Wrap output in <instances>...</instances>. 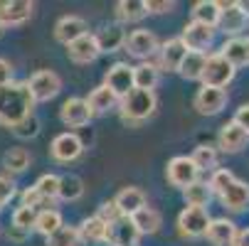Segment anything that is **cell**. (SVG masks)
<instances>
[{"label":"cell","mask_w":249,"mask_h":246,"mask_svg":"<svg viewBox=\"0 0 249 246\" xmlns=\"http://www.w3.org/2000/svg\"><path fill=\"white\" fill-rule=\"evenodd\" d=\"M35 98L25 82H10L0 86V123L13 128L27 116H32Z\"/></svg>","instance_id":"6da1fadb"},{"label":"cell","mask_w":249,"mask_h":246,"mask_svg":"<svg viewBox=\"0 0 249 246\" xmlns=\"http://www.w3.org/2000/svg\"><path fill=\"white\" fill-rule=\"evenodd\" d=\"M119 109H121V118L128 126L136 123H143L146 118H151L158 109V96L156 91H143V89H133L128 96H124L119 101Z\"/></svg>","instance_id":"7a4b0ae2"},{"label":"cell","mask_w":249,"mask_h":246,"mask_svg":"<svg viewBox=\"0 0 249 246\" xmlns=\"http://www.w3.org/2000/svg\"><path fill=\"white\" fill-rule=\"evenodd\" d=\"M234 72L237 69L220 54H207V62H205V69H202V86H212V89H225L232 79H234Z\"/></svg>","instance_id":"3957f363"},{"label":"cell","mask_w":249,"mask_h":246,"mask_svg":"<svg viewBox=\"0 0 249 246\" xmlns=\"http://www.w3.org/2000/svg\"><path fill=\"white\" fill-rule=\"evenodd\" d=\"M165 178H168V182H170L173 187L185 190L188 185L197 182L200 170H197V165L193 163L190 155H178V158H173V160L168 163V167H165Z\"/></svg>","instance_id":"277c9868"},{"label":"cell","mask_w":249,"mask_h":246,"mask_svg":"<svg viewBox=\"0 0 249 246\" xmlns=\"http://www.w3.org/2000/svg\"><path fill=\"white\" fill-rule=\"evenodd\" d=\"M35 103L37 101H50L54 98L59 91H62V79L52 72V69H40V72H35L30 77V82H25Z\"/></svg>","instance_id":"5b68a950"},{"label":"cell","mask_w":249,"mask_h":246,"mask_svg":"<svg viewBox=\"0 0 249 246\" xmlns=\"http://www.w3.org/2000/svg\"><path fill=\"white\" fill-rule=\"evenodd\" d=\"M207 227H210V214L205 207H185L178 214V231H180V236H188V239L205 236Z\"/></svg>","instance_id":"8992f818"},{"label":"cell","mask_w":249,"mask_h":246,"mask_svg":"<svg viewBox=\"0 0 249 246\" xmlns=\"http://www.w3.org/2000/svg\"><path fill=\"white\" fill-rule=\"evenodd\" d=\"M183 45L188 47V52H200L205 54L212 42H215V27H207V25H200V22H188L183 27V34H180Z\"/></svg>","instance_id":"52a82bcc"},{"label":"cell","mask_w":249,"mask_h":246,"mask_svg":"<svg viewBox=\"0 0 249 246\" xmlns=\"http://www.w3.org/2000/svg\"><path fill=\"white\" fill-rule=\"evenodd\" d=\"M126 52L136 59H143L148 62L156 52H158V37L151 32V30H133L131 34H126Z\"/></svg>","instance_id":"ba28073f"},{"label":"cell","mask_w":249,"mask_h":246,"mask_svg":"<svg viewBox=\"0 0 249 246\" xmlns=\"http://www.w3.org/2000/svg\"><path fill=\"white\" fill-rule=\"evenodd\" d=\"M82 153H84V143L77 133H59L50 146V155L57 163H74L82 158Z\"/></svg>","instance_id":"9c48e42d"},{"label":"cell","mask_w":249,"mask_h":246,"mask_svg":"<svg viewBox=\"0 0 249 246\" xmlns=\"http://www.w3.org/2000/svg\"><path fill=\"white\" fill-rule=\"evenodd\" d=\"M104 84L109 86L121 101L124 96H128L136 89L133 86V66L126 64V62H116L114 66H109V72H106V77H104Z\"/></svg>","instance_id":"30bf717a"},{"label":"cell","mask_w":249,"mask_h":246,"mask_svg":"<svg viewBox=\"0 0 249 246\" xmlns=\"http://www.w3.org/2000/svg\"><path fill=\"white\" fill-rule=\"evenodd\" d=\"M158 69L160 72H178L188 54V47L183 45L180 37H173V40H165L160 47H158Z\"/></svg>","instance_id":"8fae6325"},{"label":"cell","mask_w":249,"mask_h":246,"mask_svg":"<svg viewBox=\"0 0 249 246\" xmlns=\"http://www.w3.org/2000/svg\"><path fill=\"white\" fill-rule=\"evenodd\" d=\"M227 91L225 89H212V86H202V89H197V94H195V109H197V114H202V116H215V114H220L225 106H227Z\"/></svg>","instance_id":"7c38bea8"},{"label":"cell","mask_w":249,"mask_h":246,"mask_svg":"<svg viewBox=\"0 0 249 246\" xmlns=\"http://www.w3.org/2000/svg\"><path fill=\"white\" fill-rule=\"evenodd\" d=\"M59 118H62V123L69 126V128H82V126H87L94 116H91V111H89L87 98L74 96V98H67V101L62 103Z\"/></svg>","instance_id":"4fadbf2b"},{"label":"cell","mask_w":249,"mask_h":246,"mask_svg":"<svg viewBox=\"0 0 249 246\" xmlns=\"http://www.w3.org/2000/svg\"><path fill=\"white\" fill-rule=\"evenodd\" d=\"M217 27H220L225 34H230V40H232V37H239V34L244 32V27H247V15L239 10L237 3H220Z\"/></svg>","instance_id":"5bb4252c"},{"label":"cell","mask_w":249,"mask_h":246,"mask_svg":"<svg viewBox=\"0 0 249 246\" xmlns=\"http://www.w3.org/2000/svg\"><path fill=\"white\" fill-rule=\"evenodd\" d=\"M32 10L35 5L30 0H5L0 3V22L3 27H18L32 17Z\"/></svg>","instance_id":"9a60e30c"},{"label":"cell","mask_w":249,"mask_h":246,"mask_svg":"<svg viewBox=\"0 0 249 246\" xmlns=\"http://www.w3.org/2000/svg\"><path fill=\"white\" fill-rule=\"evenodd\" d=\"M87 30L89 27H87L84 17H79V15H64L54 25V40L67 47L69 42H74V40L82 37V34H87Z\"/></svg>","instance_id":"2e32d148"},{"label":"cell","mask_w":249,"mask_h":246,"mask_svg":"<svg viewBox=\"0 0 249 246\" xmlns=\"http://www.w3.org/2000/svg\"><path fill=\"white\" fill-rule=\"evenodd\" d=\"M99 54H101V52H99V45H96V40H94L91 32L82 34L79 40H74V42L67 45V57L72 59L74 64H91Z\"/></svg>","instance_id":"e0dca14e"},{"label":"cell","mask_w":249,"mask_h":246,"mask_svg":"<svg viewBox=\"0 0 249 246\" xmlns=\"http://www.w3.org/2000/svg\"><path fill=\"white\" fill-rule=\"evenodd\" d=\"M247 143H249V135H247V131H242L234 121H230V123H225V126L220 128L217 148H220L222 153H239Z\"/></svg>","instance_id":"ac0fdd59"},{"label":"cell","mask_w":249,"mask_h":246,"mask_svg":"<svg viewBox=\"0 0 249 246\" xmlns=\"http://www.w3.org/2000/svg\"><path fill=\"white\" fill-rule=\"evenodd\" d=\"M114 204H116V209L121 212V217H131V214L138 212V209H143L148 204V199H146V192L141 190V187H124L114 197Z\"/></svg>","instance_id":"d6986e66"},{"label":"cell","mask_w":249,"mask_h":246,"mask_svg":"<svg viewBox=\"0 0 249 246\" xmlns=\"http://www.w3.org/2000/svg\"><path fill=\"white\" fill-rule=\"evenodd\" d=\"M207 241L212 246H232L234 236H237V224L232 219H210V227L205 231Z\"/></svg>","instance_id":"ffe728a7"},{"label":"cell","mask_w":249,"mask_h":246,"mask_svg":"<svg viewBox=\"0 0 249 246\" xmlns=\"http://www.w3.org/2000/svg\"><path fill=\"white\" fill-rule=\"evenodd\" d=\"M138 239L141 234L128 217H121L109 224V246H138Z\"/></svg>","instance_id":"44dd1931"},{"label":"cell","mask_w":249,"mask_h":246,"mask_svg":"<svg viewBox=\"0 0 249 246\" xmlns=\"http://www.w3.org/2000/svg\"><path fill=\"white\" fill-rule=\"evenodd\" d=\"M94 40L99 45V52H119L124 45H126V30L124 25H104L96 34Z\"/></svg>","instance_id":"7402d4cb"},{"label":"cell","mask_w":249,"mask_h":246,"mask_svg":"<svg viewBox=\"0 0 249 246\" xmlns=\"http://www.w3.org/2000/svg\"><path fill=\"white\" fill-rule=\"evenodd\" d=\"M222 204L230 209V212L239 214V212H247L249 209V185L242 182V180H234L222 195H220Z\"/></svg>","instance_id":"603a6c76"},{"label":"cell","mask_w":249,"mask_h":246,"mask_svg":"<svg viewBox=\"0 0 249 246\" xmlns=\"http://www.w3.org/2000/svg\"><path fill=\"white\" fill-rule=\"evenodd\" d=\"M77 229H79L82 244H109V224L104 219H99L96 214L87 217Z\"/></svg>","instance_id":"cb8c5ba5"},{"label":"cell","mask_w":249,"mask_h":246,"mask_svg":"<svg viewBox=\"0 0 249 246\" xmlns=\"http://www.w3.org/2000/svg\"><path fill=\"white\" fill-rule=\"evenodd\" d=\"M87 103H89L91 116H99V114H106V111L116 109V106H119V96H116L109 86H106V84H101V86H96V89L89 94Z\"/></svg>","instance_id":"d4e9b609"},{"label":"cell","mask_w":249,"mask_h":246,"mask_svg":"<svg viewBox=\"0 0 249 246\" xmlns=\"http://www.w3.org/2000/svg\"><path fill=\"white\" fill-rule=\"evenodd\" d=\"M128 219H131V224L136 227V231L141 236H143V234H156L160 229V224H163L160 212H158V209H153V207H148V204L143 209H138L136 214H131Z\"/></svg>","instance_id":"484cf974"},{"label":"cell","mask_w":249,"mask_h":246,"mask_svg":"<svg viewBox=\"0 0 249 246\" xmlns=\"http://www.w3.org/2000/svg\"><path fill=\"white\" fill-rule=\"evenodd\" d=\"M160 79V69L153 62H141L138 66H133V86L143 89V91H153L158 86Z\"/></svg>","instance_id":"4316f807"},{"label":"cell","mask_w":249,"mask_h":246,"mask_svg":"<svg viewBox=\"0 0 249 246\" xmlns=\"http://www.w3.org/2000/svg\"><path fill=\"white\" fill-rule=\"evenodd\" d=\"M220 54H222L234 69H237V66H244V64H249V42L242 40V37H232V40H227V42L222 45Z\"/></svg>","instance_id":"83f0119b"},{"label":"cell","mask_w":249,"mask_h":246,"mask_svg":"<svg viewBox=\"0 0 249 246\" xmlns=\"http://www.w3.org/2000/svg\"><path fill=\"white\" fill-rule=\"evenodd\" d=\"M217 20H220V3L217 0H200V3L193 5V22L217 27Z\"/></svg>","instance_id":"f1b7e54d"},{"label":"cell","mask_w":249,"mask_h":246,"mask_svg":"<svg viewBox=\"0 0 249 246\" xmlns=\"http://www.w3.org/2000/svg\"><path fill=\"white\" fill-rule=\"evenodd\" d=\"M148 15L146 10V3L143 0H121L116 3V17H119V25H126V22H138Z\"/></svg>","instance_id":"f546056e"},{"label":"cell","mask_w":249,"mask_h":246,"mask_svg":"<svg viewBox=\"0 0 249 246\" xmlns=\"http://www.w3.org/2000/svg\"><path fill=\"white\" fill-rule=\"evenodd\" d=\"M205 62H207V54H200V52H188L178 74H180L185 82H200L202 77V69H205Z\"/></svg>","instance_id":"4dcf8cb0"},{"label":"cell","mask_w":249,"mask_h":246,"mask_svg":"<svg viewBox=\"0 0 249 246\" xmlns=\"http://www.w3.org/2000/svg\"><path fill=\"white\" fill-rule=\"evenodd\" d=\"M82 195H84V180L79 178V175H62V178H59V192H57V199L77 202Z\"/></svg>","instance_id":"1f68e13d"},{"label":"cell","mask_w":249,"mask_h":246,"mask_svg":"<svg viewBox=\"0 0 249 246\" xmlns=\"http://www.w3.org/2000/svg\"><path fill=\"white\" fill-rule=\"evenodd\" d=\"M193 163L197 165V170H217V163H220V150L210 143H200L195 150H193Z\"/></svg>","instance_id":"d6a6232c"},{"label":"cell","mask_w":249,"mask_h":246,"mask_svg":"<svg viewBox=\"0 0 249 246\" xmlns=\"http://www.w3.org/2000/svg\"><path fill=\"white\" fill-rule=\"evenodd\" d=\"M64 222H62V214L57 212V209H37V219H35V231H40L45 239L50 236V234H54L59 227H62Z\"/></svg>","instance_id":"836d02e7"},{"label":"cell","mask_w":249,"mask_h":246,"mask_svg":"<svg viewBox=\"0 0 249 246\" xmlns=\"http://www.w3.org/2000/svg\"><path fill=\"white\" fill-rule=\"evenodd\" d=\"M183 197H185L188 207H207L210 199H212V192H210L207 182H200L197 180V182H193V185H188L183 190Z\"/></svg>","instance_id":"e575fe53"},{"label":"cell","mask_w":249,"mask_h":246,"mask_svg":"<svg viewBox=\"0 0 249 246\" xmlns=\"http://www.w3.org/2000/svg\"><path fill=\"white\" fill-rule=\"evenodd\" d=\"M47 246H82L79 229H77V227H67V224H62L54 234L47 236Z\"/></svg>","instance_id":"d590c367"},{"label":"cell","mask_w":249,"mask_h":246,"mask_svg":"<svg viewBox=\"0 0 249 246\" xmlns=\"http://www.w3.org/2000/svg\"><path fill=\"white\" fill-rule=\"evenodd\" d=\"M30 153L25 148H10L5 155H3V167L8 172H25L30 167Z\"/></svg>","instance_id":"8d00e7d4"},{"label":"cell","mask_w":249,"mask_h":246,"mask_svg":"<svg viewBox=\"0 0 249 246\" xmlns=\"http://www.w3.org/2000/svg\"><path fill=\"white\" fill-rule=\"evenodd\" d=\"M35 190H37L47 202H54L57 199V192H59V175H54V172H47V175H42V178L32 185Z\"/></svg>","instance_id":"74e56055"},{"label":"cell","mask_w":249,"mask_h":246,"mask_svg":"<svg viewBox=\"0 0 249 246\" xmlns=\"http://www.w3.org/2000/svg\"><path fill=\"white\" fill-rule=\"evenodd\" d=\"M237 178H234V175L230 172V170H225V167H220V170H212V175H210V182H207V187H210V192L212 195H222L232 182H234Z\"/></svg>","instance_id":"f35d334b"},{"label":"cell","mask_w":249,"mask_h":246,"mask_svg":"<svg viewBox=\"0 0 249 246\" xmlns=\"http://www.w3.org/2000/svg\"><path fill=\"white\" fill-rule=\"evenodd\" d=\"M35 219H37V209H32V207H18L15 212H13V227L15 229H22L30 234V229H35Z\"/></svg>","instance_id":"ab89813d"},{"label":"cell","mask_w":249,"mask_h":246,"mask_svg":"<svg viewBox=\"0 0 249 246\" xmlns=\"http://www.w3.org/2000/svg\"><path fill=\"white\" fill-rule=\"evenodd\" d=\"M10 131H13L18 138H35V135L40 133V121L35 118V116H27L25 121H20L18 126H13Z\"/></svg>","instance_id":"60d3db41"},{"label":"cell","mask_w":249,"mask_h":246,"mask_svg":"<svg viewBox=\"0 0 249 246\" xmlns=\"http://www.w3.org/2000/svg\"><path fill=\"white\" fill-rule=\"evenodd\" d=\"M15 195H18V187H15L13 178H8V175H0V204L5 207Z\"/></svg>","instance_id":"b9f144b4"},{"label":"cell","mask_w":249,"mask_h":246,"mask_svg":"<svg viewBox=\"0 0 249 246\" xmlns=\"http://www.w3.org/2000/svg\"><path fill=\"white\" fill-rule=\"evenodd\" d=\"M22 207H32V209H37V207H45V204H52V202H47L37 190H35V187H27L25 192H22Z\"/></svg>","instance_id":"7bdbcfd3"},{"label":"cell","mask_w":249,"mask_h":246,"mask_svg":"<svg viewBox=\"0 0 249 246\" xmlns=\"http://www.w3.org/2000/svg\"><path fill=\"white\" fill-rule=\"evenodd\" d=\"M96 217H99V219H104L106 224H111V222L121 219V212H119V209H116L114 199H109V202H104V204L99 207V212H96Z\"/></svg>","instance_id":"ee69618b"},{"label":"cell","mask_w":249,"mask_h":246,"mask_svg":"<svg viewBox=\"0 0 249 246\" xmlns=\"http://www.w3.org/2000/svg\"><path fill=\"white\" fill-rule=\"evenodd\" d=\"M175 8L173 0H146V10L151 15H163V13H170Z\"/></svg>","instance_id":"f6af8a7d"},{"label":"cell","mask_w":249,"mask_h":246,"mask_svg":"<svg viewBox=\"0 0 249 246\" xmlns=\"http://www.w3.org/2000/svg\"><path fill=\"white\" fill-rule=\"evenodd\" d=\"M242 131H247V135H249V103H242V106L237 109V114H234V118H232Z\"/></svg>","instance_id":"bcb514c9"},{"label":"cell","mask_w":249,"mask_h":246,"mask_svg":"<svg viewBox=\"0 0 249 246\" xmlns=\"http://www.w3.org/2000/svg\"><path fill=\"white\" fill-rule=\"evenodd\" d=\"M10 82H13V66H10L8 59L0 57V86H5V84H10Z\"/></svg>","instance_id":"7dc6e473"},{"label":"cell","mask_w":249,"mask_h":246,"mask_svg":"<svg viewBox=\"0 0 249 246\" xmlns=\"http://www.w3.org/2000/svg\"><path fill=\"white\" fill-rule=\"evenodd\" d=\"M232 246H249V229L237 231V236H234V244H232Z\"/></svg>","instance_id":"c3c4849f"},{"label":"cell","mask_w":249,"mask_h":246,"mask_svg":"<svg viewBox=\"0 0 249 246\" xmlns=\"http://www.w3.org/2000/svg\"><path fill=\"white\" fill-rule=\"evenodd\" d=\"M25 236H27V231H22V229H15V227L8 229V239L10 241H25Z\"/></svg>","instance_id":"681fc988"},{"label":"cell","mask_w":249,"mask_h":246,"mask_svg":"<svg viewBox=\"0 0 249 246\" xmlns=\"http://www.w3.org/2000/svg\"><path fill=\"white\" fill-rule=\"evenodd\" d=\"M237 5H239V10H242V13H244V15L249 17V0H239Z\"/></svg>","instance_id":"f907efd6"},{"label":"cell","mask_w":249,"mask_h":246,"mask_svg":"<svg viewBox=\"0 0 249 246\" xmlns=\"http://www.w3.org/2000/svg\"><path fill=\"white\" fill-rule=\"evenodd\" d=\"M0 34H3V22H0Z\"/></svg>","instance_id":"816d5d0a"},{"label":"cell","mask_w":249,"mask_h":246,"mask_svg":"<svg viewBox=\"0 0 249 246\" xmlns=\"http://www.w3.org/2000/svg\"><path fill=\"white\" fill-rule=\"evenodd\" d=\"M0 212H3V204H0Z\"/></svg>","instance_id":"f5cc1de1"},{"label":"cell","mask_w":249,"mask_h":246,"mask_svg":"<svg viewBox=\"0 0 249 246\" xmlns=\"http://www.w3.org/2000/svg\"><path fill=\"white\" fill-rule=\"evenodd\" d=\"M247 42H249V40H247Z\"/></svg>","instance_id":"db71d44e"}]
</instances>
